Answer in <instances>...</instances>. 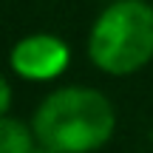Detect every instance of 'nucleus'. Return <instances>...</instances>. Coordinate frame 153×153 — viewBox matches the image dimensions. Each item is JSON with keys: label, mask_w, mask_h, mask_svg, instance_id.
<instances>
[{"label": "nucleus", "mask_w": 153, "mask_h": 153, "mask_svg": "<svg viewBox=\"0 0 153 153\" xmlns=\"http://www.w3.org/2000/svg\"><path fill=\"white\" fill-rule=\"evenodd\" d=\"M31 131L40 145H48L57 153H94L111 142L116 111L97 88L65 85L40 102Z\"/></svg>", "instance_id": "f257e3e1"}, {"label": "nucleus", "mask_w": 153, "mask_h": 153, "mask_svg": "<svg viewBox=\"0 0 153 153\" xmlns=\"http://www.w3.org/2000/svg\"><path fill=\"white\" fill-rule=\"evenodd\" d=\"M88 57L111 76H131L153 60V6L116 0L105 6L88 31Z\"/></svg>", "instance_id": "f03ea898"}, {"label": "nucleus", "mask_w": 153, "mask_h": 153, "mask_svg": "<svg viewBox=\"0 0 153 153\" xmlns=\"http://www.w3.org/2000/svg\"><path fill=\"white\" fill-rule=\"evenodd\" d=\"M71 62V48L54 34H28L11 45L9 65L17 76L28 82L57 79Z\"/></svg>", "instance_id": "7ed1b4c3"}, {"label": "nucleus", "mask_w": 153, "mask_h": 153, "mask_svg": "<svg viewBox=\"0 0 153 153\" xmlns=\"http://www.w3.org/2000/svg\"><path fill=\"white\" fill-rule=\"evenodd\" d=\"M37 145L31 125L14 119V116H0V153H31Z\"/></svg>", "instance_id": "20e7f679"}, {"label": "nucleus", "mask_w": 153, "mask_h": 153, "mask_svg": "<svg viewBox=\"0 0 153 153\" xmlns=\"http://www.w3.org/2000/svg\"><path fill=\"white\" fill-rule=\"evenodd\" d=\"M9 108H11V85L0 74V116H9Z\"/></svg>", "instance_id": "39448f33"}, {"label": "nucleus", "mask_w": 153, "mask_h": 153, "mask_svg": "<svg viewBox=\"0 0 153 153\" xmlns=\"http://www.w3.org/2000/svg\"><path fill=\"white\" fill-rule=\"evenodd\" d=\"M31 153H57V150H54V148H48V145H40V142H37Z\"/></svg>", "instance_id": "423d86ee"}]
</instances>
